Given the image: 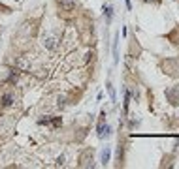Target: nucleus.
<instances>
[{
	"label": "nucleus",
	"mask_w": 179,
	"mask_h": 169,
	"mask_svg": "<svg viewBox=\"0 0 179 169\" xmlns=\"http://www.w3.org/2000/svg\"><path fill=\"white\" fill-rule=\"evenodd\" d=\"M162 68L168 70L170 75H179V62L177 60H166V62H162Z\"/></svg>",
	"instance_id": "1"
},
{
	"label": "nucleus",
	"mask_w": 179,
	"mask_h": 169,
	"mask_svg": "<svg viewBox=\"0 0 179 169\" xmlns=\"http://www.w3.org/2000/svg\"><path fill=\"white\" fill-rule=\"evenodd\" d=\"M79 165L81 167H87V165H93V150L91 149H87L83 154H81V158H79Z\"/></svg>",
	"instance_id": "2"
},
{
	"label": "nucleus",
	"mask_w": 179,
	"mask_h": 169,
	"mask_svg": "<svg viewBox=\"0 0 179 169\" xmlns=\"http://www.w3.org/2000/svg\"><path fill=\"white\" fill-rule=\"evenodd\" d=\"M13 104V96L8 92V94H4V98H2V105L4 107H8V105H11Z\"/></svg>",
	"instance_id": "3"
},
{
	"label": "nucleus",
	"mask_w": 179,
	"mask_h": 169,
	"mask_svg": "<svg viewBox=\"0 0 179 169\" xmlns=\"http://www.w3.org/2000/svg\"><path fill=\"white\" fill-rule=\"evenodd\" d=\"M109 156H111V150H109V149L106 147V149L102 150V163H104V165H106V163L109 162Z\"/></svg>",
	"instance_id": "4"
},
{
	"label": "nucleus",
	"mask_w": 179,
	"mask_h": 169,
	"mask_svg": "<svg viewBox=\"0 0 179 169\" xmlns=\"http://www.w3.org/2000/svg\"><path fill=\"white\" fill-rule=\"evenodd\" d=\"M46 45H47V49H53V47H55V40H53V38H49V40L46 41Z\"/></svg>",
	"instance_id": "5"
},
{
	"label": "nucleus",
	"mask_w": 179,
	"mask_h": 169,
	"mask_svg": "<svg viewBox=\"0 0 179 169\" xmlns=\"http://www.w3.org/2000/svg\"><path fill=\"white\" fill-rule=\"evenodd\" d=\"M17 66H19L21 70H27V62H25L23 58H21V60H17Z\"/></svg>",
	"instance_id": "6"
},
{
	"label": "nucleus",
	"mask_w": 179,
	"mask_h": 169,
	"mask_svg": "<svg viewBox=\"0 0 179 169\" xmlns=\"http://www.w3.org/2000/svg\"><path fill=\"white\" fill-rule=\"evenodd\" d=\"M111 13H113V8H111V6H107V8H106V15H107V21L111 19Z\"/></svg>",
	"instance_id": "7"
},
{
	"label": "nucleus",
	"mask_w": 179,
	"mask_h": 169,
	"mask_svg": "<svg viewBox=\"0 0 179 169\" xmlns=\"http://www.w3.org/2000/svg\"><path fill=\"white\" fill-rule=\"evenodd\" d=\"M145 2H155V4H159L160 0H145Z\"/></svg>",
	"instance_id": "8"
}]
</instances>
